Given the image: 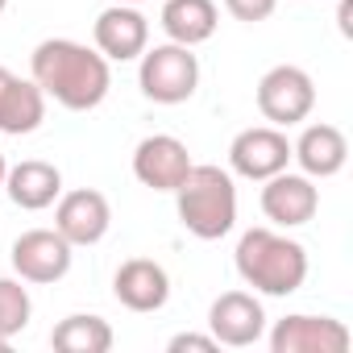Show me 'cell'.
I'll list each match as a JSON object with an SVG mask.
<instances>
[{
	"label": "cell",
	"instance_id": "cell-7",
	"mask_svg": "<svg viewBox=\"0 0 353 353\" xmlns=\"http://www.w3.org/2000/svg\"><path fill=\"white\" fill-rule=\"evenodd\" d=\"M229 166H233V174H241V179L262 183V179H270V174L291 166V141L274 125L241 129L233 137V145H229Z\"/></svg>",
	"mask_w": 353,
	"mask_h": 353
},
{
	"label": "cell",
	"instance_id": "cell-22",
	"mask_svg": "<svg viewBox=\"0 0 353 353\" xmlns=\"http://www.w3.org/2000/svg\"><path fill=\"white\" fill-rule=\"evenodd\" d=\"M166 349H170V353H183V349L212 353V349H221V345H216V336H212V332H208V336H204V332H179V336H170V345H166Z\"/></svg>",
	"mask_w": 353,
	"mask_h": 353
},
{
	"label": "cell",
	"instance_id": "cell-9",
	"mask_svg": "<svg viewBox=\"0 0 353 353\" xmlns=\"http://www.w3.org/2000/svg\"><path fill=\"white\" fill-rule=\"evenodd\" d=\"M262 212L274 229H299L316 216L320 208V188L307 174H291V170H279L270 179H262Z\"/></svg>",
	"mask_w": 353,
	"mask_h": 353
},
{
	"label": "cell",
	"instance_id": "cell-14",
	"mask_svg": "<svg viewBox=\"0 0 353 353\" xmlns=\"http://www.w3.org/2000/svg\"><path fill=\"white\" fill-rule=\"evenodd\" d=\"M112 295L129 312H158L170 299V274L154 258H129L112 274Z\"/></svg>",
	"mask_w": 353,
	"mask_h": 353
},
{
	"label": "cell",
	"instance_id": "cell-21",
	"mask_svg": "<svg viewBox=\"0 0 353 353\" xmlns=\"http://www.w3.org/2000/svg\"><path fill=\"white\" fill-rule=\"evenodd\" d=\"M274 5H279V0H225V9H229L237 21H245V26L266 21V17L274 13Z\"/></svg>",
	"mask_w": 353,
	"mask_h": 353
},
{
	"label": "cell",
	"instance_id": "cell-4",
	"mask_svg": "<svg viewBox=\"0 0 353 353\" xmlns=\"http://www.w3.org/2000/svg\"><path fill=\"white\" fill-rule=\"evenodd\" d=\"M137 83H141V96L154 104H183L200 88V59L192 54V46H179V42H162L154 50L145 46Z\"/></svg>",
	"mask_w": 353,
	"mask_h": 353
},
{
	"label": "cell",
	"instance_id": "cell-20",
	"mask_svg": "<svg viewBox=\"0 0 353 353\" xmlns=\"http://www.w3.org/2000/svg\"><path fill=\"white\" fill-rule=\"evenodd\" d=\"M34 316V299L30 287H21V279H0V336H17L30 328Z\"/></svg>",
	"mask_w": 353,
	"mask_h": 353
},
{
	"label": "cell",
	"instance_id": "cell-11",
	"mask_svg": "<svg viewBox=\"0 0 353 353\" xmlns=\"http://www.w3.org/2000/svg\"><path fill=\"white\" fill-rule=\"evenodd\" d=\"M208 332L216 336V345H229V349H245V345L262 341L266 312H262L258 295H250V291L216 295L212 307H208Z\"/></svg>",
	"mask_w": 353,
	"mask_h": 353
},
{
	"label": "cell",
	"instance_id": "cell-2",
	"mask_svg": "<svg viewBox=\"0 0 353 353\" xmlns=\"http://www.w3.org/2000/svg\"><path fill=\"white\" fill-rule=\"evenodd\" d=\"M233 262L245 287L274 295V299L295 295L307 279V250L279 229H245Z\"/></svg>",
	"mask_w": 353,
	"mask_h": 353
},
{
	"label": "cell",
	"instance_id": "cell-23",
	"mask_svg": "<svg viewBox=\"0 0 353 353\" xmlns=\"http://www.w3.org/2000/svg\"><path fill=\"white\" fill-rule=\"evenodd\" d=\"M5 174H9V162H5V150H0V188H5Z\"/></svg>",
	"mask_w": 353,
	"mask_h": 353
},
{
	"label": "cell",
	"instance_id": "cell-10",
	"mask_svg": "<svg viewBox=\"0 0 353 353\" xmlns=\"http://www.w3.org/2000/svg\"><path fill=\"white\" fill-rule=\"evenodd\" d=\"M349 328L332 316H283L270 328V349L274 353H345L349 349Z\"/></svg>",
	"mask_w": 353,
	"mask_h": 353
},
{
	"label": "cell",
	"instance_id": "cell-8",
	"mask_svg": "<svg viewBox=\"0 0 353 353\" xmlns=\"http://www.w3.org/2000/svg\"><path fill=\"white\" fill-rule=\"evenodd\" d=\"M192 154L179 137H170V133H154V137H141L137 150H133V174H137V183L150 188V192H174L183 179H188V170H192Z\"/></svg>",
	"mask_w": 353,
	"mask_h": 353
},
{
	"label": "cell",
	"instance_id": "cell-17",
	"mask_svg": "<svg viewBox=\"0 0 353 353\" xmlns=\"http://www.w3.org/2000/svg\"><path fill=\"white\" fill-rule=\"evenodd\" d=\"M5 192L17 208L26 212H42L50 208L59 196H63V174L54 162H42V158H26L17 166H9L5 174Z\"/></svg>",
	"mask_w": 353,
	"mask_h": 353
},
{
	"label": "cell",
	"instance_id": "cell-1",
	"mask_svg": "<svg viewBox=\"0 0 353 353\" xmlns=\"http://www.w3.org/2000/svg\"><path fill=\"white\" fill-rule=\"evenodd\" d=\"M30 79L42 88L46 100L63 104L67 112H92L104 104L112 88L108 59L71 38H46L30 54Z\"/></svg>",
	"mask_w": 353,
	"mask_h": 353
},
{
	"label": "cell",
	"instance_id": "cell-5",
	"mask_svg": "<svg viewBox=\"0 0 353 353\" xmlns=\"http://www.w3.org/2000/svg\"><path fill=\"white\" fill-rule=\"evenodd\" d=\"M312 108H316V83L303 67L279 63L258 79V112L274 129H291V125L307 121Z\"/></svg>",
	"mask_w": 353,
	"mask_h": 353
},
{
	"label": "cell",
	"instance_id": "cell-24",
	"mask_svg": "<svg viewBox=\"0 0 353 353\" xmlns=\"http://www.w3.org/2000/svg\"><path fill=\"white\" fill-rule=\"evenodd\" d=\"M112 5H145V0H112Z\"/></svg>",
	"mask_w": 353,
	"mask_h": 353
},
{
	"label": "cell",
	"instance_id": "cell-3",
	"mask_svg": "<svg viewBox=\"0 0 353 353\" xmlns=\"http://www.w3.org/2000/svg\"><path fill=\"white\" fill-rule=\"evenodd\" d=\"M174 212H179V225L192 237L221 241L237 225V188H233V174L221 170V166H212V162H196L188 170V179L174 188Z\"/></svg>",
	"mask_w": 353,
	"mask_h": 353
},
{
	"label": "cell",
	"instance_id": "cell-6",
	"mask_svg": "<svg viewBox=\"0 0 353 353\" xmlns=\"http://www.w3.org/2000/svg\"><path fill=\"white\" fill-rule=\"evenodd\" d=\"M71 241L59 233V229H30V233H21L17 241H13V250H9V262H13V270H17V279L21 283H59V279H67V270H71Z\"/></svg>",
	"mask_w": 353,
	"mask_h": 353
},
{
	"label": "cell",
	"instance_id": "cell-26",
	"mask_svg": "<svg viewBox=\"0 0 353 353\" xmlns=\"http://www.w3.org/2000/svg\"><path fill=\"white\" fill-rule=\"evenodd\" d=\"M5 9H9V0H0V13H5Z\"/></svg>",
	"mask_w": 353,
	"mask_h": 353
},
{
	"label": "cell",
	"instance_id": "cell-18",
	"mask_svg": "<svg viewBox=\"0 0 353 353\" xmlns=\"http://www.w3.org/2000/svg\"><path fill=\"white\" fill-rule=\"evenodd\" d=\"M162 30L170 42H179V46H200L216 34L221 26V9H216V0H162Z\"/></svg>",
	"mask_w": 353,
	"mask_h": 353
},
{
	"label": "cell",
	"instance_id": "cell-13",
	"mask_svg": "<svg viewBox=\"0 0 353 353\" xmlns=\"http://www.w3.org/2000/svg\"><path fill=\"white\" fill-rule=\"evenodd\" d=\"M54 204H59V208H54V229L71 241V250H75V245H96V241H104V233H108V225H112V208H108V200H104L96 188L67 192V196H59Z\"/></svg>",
	"mask_w": 353,
	"mask_h": 353
},
{
	"label": "cell",
	"instance_id": "cell-19",
	"mask_svg": "<svg viewBox=\"0 0 353 353\" xmlns=\"http://www.w3.org/2000/svg\"><path fill=\"white\" fill-rule=\"evenodd\" d=\"M50 345L59 353H108L112 349V324L104 316H67L50 328Z\"/></svg>",
	"mask_w": 353,
	"mask_h": 353
},
{
	"label": "cell",
	"instance_id": "cell-25",
	"mask_svg": "<svg viewBox=\"0 0 353 353\" xmlns=\"http://www.w3.org/2000/svg\"><path fill=\"white\" fill-rule=\"evenodd\" d=\"M0 353H9V336H0Z\"/></svg>",
	"mask_w": 353,
	"mask_h": 353
},
{
	"label": "cell",
	"instance_id": "cell-15",
	"mask_svg": "<svg viewBox=\"0 0 353 353\" xmlns=\"http://www.w3.org/2000/svg\"><path fill=\"white\" fill-rule=\"evenodd\" d=\"M291 158L299 162V170L307 179H332V174L345 170L349 162V137L336 125H307L299 133V141L291 145Z\"/></svg>",
	"mask_w": 353,
	"mask_h": 353
},
{
	"label": "cell",
	"instance_id": "cell-12",
	"mask_svg": "<svg viewBox=\"0 0 353 353\" xmlns=\"http://www.w3.org/2000/svg\"><path fill=\"white\" fill-rule=\"evenodd\" d=\"M96 50L108 63H133L150 46V21L137 5H108L92 26Z\"/></svg>",
	"mask_w": 353,
	"mask_h": 353
},
{
	"label": "cell",
	"instance_id": "cell-16",
	"mask_svg": "<svg viewBox=\"0 0 353 353\" xmlns=\"http://www.w3.org/2000/svg\"><path fill=\"white\" fill-rule=\"evenodd\" d=\"M46 121V96L34 79L13 75L9 67H0V133H34Z\"/></svg>",
	"mask_w": 353,
	"mask_h": 353
}]
</instances>
